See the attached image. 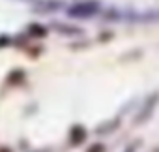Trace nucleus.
<instances>
[{
	"label": "nucleus",
	"instance_id": "f03ea898",
	"mask_svg": "<svg viewBox=\"0 0 159 152\" xmlns=\"http://www.w3.org/2000/svg\"><path fill=\"white\" fill-rule=\"evenodd\" d=\"M159 103V92H155L153 96H150L148 100H146V103H144V107L139 111V115H137V124H142V122H146L150 116H152V113H153V107Z\"/></svg>",
	"mask_w": 159,
	"mask_h": 152
},
{
	"label": "nucleus",
	"instance_id": "20e7f679",
	"mask_svg": "<svg viewBox=\"0 0 159 152\" xmlns=\"http://www.w3.org/2000/svg\"><path fill=\"white\" fill-rule=\"evenodd\" d=\"M30 30H34V32H36V36H45V34H47V30H45L43 26H38V25H32V26H30Z\"/></svg>",
	"mask_w": 159,
	"mask_h": 152
},
{
	"label": "nucleus",
	"instance_id": "423d86ee",
	"mask_svg": "<svg viewBox=\"0 0 159 152\" xmlns=\"http://www.w3.org/2000/svg\"><path fill=\"white\" fill-rule=\"evenodd\" d=\"M135 150H137V145H131V146H127L124 152H135Z\"/></svg>",
	"mask_w": 159,
	"mask_h": 152
},
{
	"label": "nucleus",
	"instance_id": "7ed1b4c3",
	"mask_svg": "<svg viewBox=\"0 0 159 152\" xmlns=\"http://www.w3.org/2000/svg\"><path fill=\"white\" fill-rule=\"evenodd\" d=\"M84 139H86V130H84L83 126L77 124V126L71 130V145H81Z\"/></svg>",
	"mask_w": 159,
	"mask_h": 152
},
{
	"label": "nucleus",
	"instance_id": "f257e3e1",
	"mask_svg": "<svg viewBox=\"0 0 159 152\" xmlns=\"http://www.w3.org/2000/svg\"><path fill=\"white\" fill-rule=\"evenodd\" d=\"M99 12H101V2H98V0H81V2L73 4L67 10V15L73 19H90V17H96Z\"/></svg>",
	"mask_w": 159,
	"mask_h": 152
},
{
	"label": "nucleus",
	"instance_id": "39448f33",
	"mask_svg": "<svg viewBox=\"0 0 159 152\" xmlns=\"http://www.w3.org/2000/svg\"><path fill=\"white\" fill-rule=\"evenodd\" d=\"M88 152H105V148H103V145H94L88 148Z\"/></svg>",
	"mask_w": 159,
	"mask_h": 152
}]
</instances>
